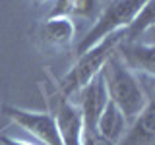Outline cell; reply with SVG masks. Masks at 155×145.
Listing matches in <instances>:
<instances>
[{
  "mask_svg": "<svg viewBox=\"0 0 155 145\" xmlns=\"http://www.w3.org/2000/svg\"><path fill=\"white\" fill-rule=\"evenodd\" d=\"M103 77L109 101L118 106V110L124 114L128 122L145 108L149 97H145V91L138 81V77L122 64L116 52H113L110 58L107 60L103 68Z\"/></svg>",
  "mask_w": 155,
  "mask_h": 145,
  "instance_id": "1",
  "label": "cell"
},
{
  "mask_svg": "<svg viewBox=\"0 0 155 145\" xmlns=\"http://www.w3.org/2000/svg\"><path fill=\"white\" fill-rule=\"evenodd\" d=\"M118 41H120V35L114 33V35L105 37L103 41H99L91 48H87L85 52H81L80 58H78V62L60 79V93H62V97H68V99H70L74 93H78L80 89H84L93 77L99 76L101 72H103L107 60H109L110 54L114 52Z\"/></svg>",
  "mask_w": 155,
  "mask_h": 145,
  "instance_id": "2",
  "label": "cell"
},
{
  "mask_svg": "<svg viewBox=\"0 0 155 145\" xmlns=\"http://www.w3.org/2000/svg\"><path fill=\"white\" fill-rule=\"evenodd\" d=\"M147 2L149 0H109V4L101 10V14L93 21L91 29L78 43V52L81 54L105 37L114 35L120 29L124 31Z\"/></svg>",
  "mask_w": 155,
  "mask_h": 145,
  "instance_id": "3",
  "label": "cell"
},
{
  "mask_svg": "<svg viewBox=\"0 0 155 145\" xmlns=\"http://www.w3.org/2000/svg\"><path fill=\"white\" fill-rule=\"evenodd\" d=\"M4 114L12 120L14 124H18L21 130H25L37 137L41 143L45 145H64L58 134L54 116L51 112H33V110H25V108H18V106H4Z\"/></svg>",
  "mask_w": 155,
  "mask_h": 145,
  "instance_id": "4",
  "label": "cell"
},
{
  "mask_svg": "<svg viewBox=\"0 0 155 145\" xmlns=\"http://www.w3.org/2000/svg\"><path fill=\"white\" fill-rule=\"evenodd\" d=\"M78 95H80L78 110H80L81 122H84V134H93L97 132V120H99L101 112H103L105 105L109 103L103 72L97 77H93L84 89L78 91Z\"/></svg>",
  "mask_w": 155,
  "mask_h": 145,
  "instance_id": "5",
  "label": "cell"
},
{
  "mask_svg": "<svg viewBox=\"0 0 155 145\" xmlns=\"http://www.w3.org/2000/svg\"><path fill=\"white\" fill-rule=\"evenodd\" d=\"M54 122L60 134V139L64 145H84V122L81 114L76 105L70 103L68 97L58 99L56 110H54Z\"/></svg>",
  "mask_w": 155,
  "mask_h": 145,
  "instance_id": "6",
  "label": "cell"
},
{
  "mask_svg": "<svg viewBox=\"0 0 155 145\" xmlns=\"http://www.w3.org/2000/svg\"><path fill=\"white\" fill-rule=\"evenodd\" d=\"M114 52L130 72H142V74L153 76V72H155V47L151 43L118 41Z\"/></svg>",
  "mask_w": 155,
  "mask_h": 145,
  "instance_id": "7",
  "label": "cell"
},
{
  "mask_svg": "<svg viewBox=\"0 0 155 145\" xmlns=\"http://www.w3.org/2000/svg\"><path fill=\"white\" fill-rule=\"evenodd\" d=\"M114 145H155V106L153 99L147 101L145 108L126 124V130Z\"/></svg>",
  "mask_w": 155,
  "mask_h": 145,
  "instance_id": "8",
  "label": "cell"
},
{
  "mask_svg": "<svg viewBox=\"0 0 155 145\" xmlns=\"http://www.w3.org/2000/svg\"><path fill=\"white\" fill-rule=\"evenodd\" d=\"M74 37L76 25L70 18H47L39 27V39L48 48H68Z\"/></svg>",
  "mask_w": 155,
  "mask_h": 145,
  "instance_id": "9",
  "label": "cell"
},
{
  "mask_svg": "<svg viewBox=\"0 0 155 145\" xmlns=\"http://www.w3.org/2000/svg\"><path fill=\"white\" fill-rule=\"evenodd\" d=\"M126 124H128V120H126L124 114L118 110V106L109 101V103L105 105L99 120H97V134L103 135L109 141L116 143L118 137L122 135V132L126 130Z\"/></svg>",
  "mask_w": 155,
  "mask_h": 145,
  "instance_id": "10",
  "label": "cell"
},
{
  "mask_svg": "<svg viewBox=\"0 0 155 145\" xmlns=\"http://www.w3.org/2000/svg\"><path fill=\"white\" fill-rule=\"evenodd\" d=\"M97 0H54L48 18H93Z\"/></svg>",
  "mask_w": 155,
  "mask_h": 145,
  "instance_id": "11",
  "label": "cell"
},
{
  "mask_svg": "<svg viewBox=\"0 0 155 145\" xmlns=\"http://www.w3.org/2000/svg\"><path fill=\"white\" fill-rule=\"evenodd\" d=\"M151 27H153V0H149L138 12V16L132 19V23L124 29V35H120V41H140V37L145 31H151Z\"/></svg>",
  "mask_w": 155,
  "mask_h": 145,
  "instance_id": "12",
  "label": "cell"
},
{
  "mask_svg": "<svg viewBox=\"0 0 155 145\" xmlns=\"http://www.w3.org/2000/svg\"><path fill=\"white\" fill-rule=\"evenodd\" d=\"M84 145H114V143L93 132V134H84Z\"/></svg>",
  "mask_w": 155,
  "mask_h": 145,
  "instance_id": "13",
  "label": "cell"
},
{
  "mask_svg": "<svg viewBox=\"0 0 155 145\" xmlns=\"http://www.w3.org/2000/svg\"><path fill=\"white\" fill-rule=\"evenodd\" d=\"M0 143L2 145H31V143H25V141H19V139H14V137H0Z\"/></svg>",
  "mask_w": 155,
  "mask_h": 145,
  "instance_id": "14",
  "label": "cell"
},
{
  "mask_svg": "<svg viewBox=\"0 0 155 145\" xmlns=\"http://www.w3.org/2000/svg\"><path fill=\"white\" fill-rule=\"evenodd\" d=\"M31 2H33V4H37V6H41V4H47L48 0H31Z\"/></svg>",
  "mask_w": 155,
  "mask_h": 145,
  "instance_id": "15",
  "label": "cell"
}]
</instances>
